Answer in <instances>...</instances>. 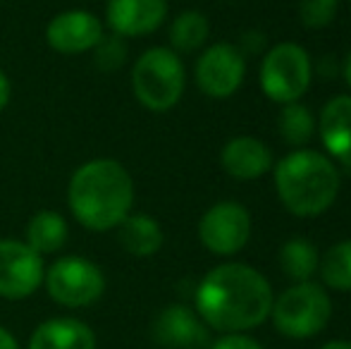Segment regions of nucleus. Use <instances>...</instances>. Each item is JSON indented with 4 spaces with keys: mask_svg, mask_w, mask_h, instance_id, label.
I'll return each mask as SVG.
<instances>
[{
    "mask_svg": "<svg viewBox=\"0 0 351 349\" xmlns=\"http://www.w3.org/2000/svg\"><path fill=\"white\" fill-rule=\"evenodd\" d=\"M184 62L172 48H148L132 67V91L136 101L151 112H165L175 108L184 93Z\"/></svg>",
    "mask_w": 351,
    "mask_h": 349,
    "instance_id": "obj_4",
    "label": "nucleus"
},
{
    "mask_svg": "<svg viewBox=\"0 0 351 349\" xmlns=\"http://www.w3.org/2000/svg\"><path fill=\"white\" fill-rule=\"evenodd\" d=\"M313 67L306 48L299 43H280L270 48L261 65V88L275 103H296L311 86Z\"/></svg>",
    "mask_w": 351,
    "mask_h": 349,
    "instance_id": "obj_6",
    "label": "nucleus"
},
{
    "mask_svg": "<svg viewBox=\"0 0 351 349\" xmlns=\"http://www.w3.org/2000/svg\"><path fill=\"white\" fill-rule=\"evenodd\" d=\"M117 242L132 256H153V254L160 252L162 242H165V234L162 228L156 218L146 213H130L120 225H117Z\"/></svg>",
    "mask_w": 351,
    "mask_h": 349,
    "instance_id": "obj_17",
    "label": "nucleus"
},
{
    "mask_svg": "<svg viewBox=\"0 0 351 349\" xmlns=\"http://www.w3.org/2000/svg\"><path fill=\"white\" fill-rule=\"evenodd\" d=\"M318 132L328 154L344 168H351V96H337L325 103Z\"/></svg>",
    "mask_w": 351,
    "mask_h": 349,
    "instance_id": "obj_15",
    "label": "nucleus"
},
{
    "mask_svg": "<svg viewBox=\"0 0 351 349\" xmlns=\"http://www.w3.org/2000/svg\"><path fill=\"white\" fill-rule=\"evenodd\" d=\"M93 62L101 67L103 72H112L120 70L127 60V43L122 36L110 34V36H103L101 43L93 48Z\"/></svg>",
    "mask_w": 351,
    "mask_h": 349,
    "instance_id": "obj_23",
    "label": "nucleus"
},
{
    "mask_svg": "<svg viewBox=\"0 0 351 349\" xmlns=\"http://www.w3.org/2000/svg\"><path fill=\"white\" fill-rule=\"evenodd\" d=\"M103 22L88 10H65L58 12L46 27V41L56 53L79 56L91 53L101 43Z\"/></svg>",
    "mask_w": 351,
    "mask_h": 349,
    "instance_id": "obj_11",
    "label": "nucleus"
},
{
    "mask_svg": "<svg viewBox=\"0 0 351 349\" xmlns=\"http://www.w3.org/2000/svg\"><path fill=\"white\" fill-rule=\"evenodd\" d=\"M323 282L337 292H351V239L337 242L318 263Z\"/></svg>",
    "mask_w": 351,
    "mask_h": 349,
    "instance_id": "obj_21",
    "label": "nucleus"
},
{
    "mask_svg": "<svg viewBox=\"0 0 351 349\" xmlns=\"http://www.w3.org/2000/svg\"><path fill=\"white\" fill-rule=\"evenodd\" d=\"M318 252H315L313 242L304 237L289 239L280 249V265L287 278L294 282H308L311 275L318 270Z\"/></svg>",
    "mask_w": 351,
    "mask_h": 349,
    "instance_id": "obj_20",
    "label": "nucleus"
},
{
    "mask_svg": "<svg viewBox=\"0 0 351 349\" xmlns=\"http://www.w3.org/2000/svg\"><path fill=\"white\" fill-rule=\"evenodd\" d=\"M332 302L328 292L315 282H296L280 294L270 309L275 328L291 340H308L328 326Z\"/></svg>",
    "mask_w": 351,
    "mask_h": 349,
    "instance_id": "obj_5",
    "label": "nucleus"
},
{
    "mask_svg": "<svg viewBox=\"0 0 351 349\" xmlns=\"http://www.w3.org/2000/svg\"><path fill=\"white\" fill-rule=\"evenodd\" d=\"M196 84L210 98H230L239 91L246 75L244 53L232 43H215L196 60Z\"/></svg>",
    "mask_w": 351,
    "mask_h": 349,
    "instance_id": "obj_10",
    "label": "nucleus"
},
{
    "mask_svg": "<svg viewBox=\"0 0 351 349\" xmlns=\"http://www.w3.org/2000/svg\"><path fill=\"white\" fill-rule=\"evenodd\" d=\"M275 186L289 213L315 218L337 199L339 170L325 154L299 149L275 165Z\"/></svg>",
    "mask_w": 351,
    "mask_h": 349,
    "instance_id": "obj_3",
    "label": "nucleus"
},
{
    "mask_svg": "<svg viewBox=\"0 0 351 349\" xmlns=\"http://www.w3.org/2000/svg\"><path fill=\"white\" fill-rule=\"evenodd\" d=\"M167 17V0H108L106 22L122 38L148 36Z\"/></svg>",
    "mask_w": 351,
    "mask_h": 349,
    "instance_id": "obj_13",
    "label": "nucleus"
},
{
    "mask_svg": "<svg viewBox=\"0 0 351 349\" xmlns=\"http://www.w3.org/2000/svg\"><path fill=\"white\" fill-rule=\"evenodd\" d=\"M67 206L88 232H110L134 208V180L115 158L86 160L70 177Z\"/></svg>",
    "mask_w": 351,
    "mask_h": 349,
    "instance_id": "obj_2",
    "label": "nucleus"
},
{
    "mask_svg": "<svg viewBox=\"0 0 351 349\" xmlns=\"http://www.w3.org/2000/svg\"><path fill=\"white\" fill-rule=\"evenodd\" d=\"M344 80H347V84L351 86V51H349L347 60H344Z\"/></svg>",
    "mask_w": 351,
    "mask_h": 349,
    "instance_id": "obj_30",
    "label": "nucleus"
},
{
    "mask_svg": "<svg viewBox=\"0 0 351 349\" xmlns=\"http://www.w3.org/2000/svg\"><path fill=\"white\" fill-rule=\"evenodd\" d=\"M280 132L285 136V141L289 146H304L306 141L313 139L315 132V117L311 112V108H306L304 103H287L285 110L280 112Z\"/></svg>",
    "mask_w": 351,
    "mask_h": 349,
    "instance_id": "obj_22",
    "label": "nucleus"
},
{
    "mask_svg": "<svg viewBox=\"0 0 351 349\" xmlns=\"http://www.w3.org/2000/svg\"><path fill=\"white\" fill-rule=\"evenodd\" d=\"M46 265L22 239H0V297L17 302L27 299L43 285Z\"/></svg>",
    "mask_w": 351,
    "mask_h": 349,
    "instance_id": "obj_9",
    "label": "nucleus"
},
{
    "mask_svg": "<svg viewBox=\"0 0 351 349\" xmlns=\"http://www.w3.org/2000/svg\"><path fill=\"white\" fill-rule=\"evenodd\" d=\"M29 349H96V333L79 318H48L32 333Z\"/></svg>",
    "mask_w": 351,
    "mask_h": 349,
    "instance_id": "obj_16",
    "label": "nucleus"
},
{
    "mask_svg": "<svg viewBox=\"0 0 351 349\" xmlns=\"http://www.w3.org/2000/svg\"><path fill=\"white\" fill-rule=\"evenodd\" d=\"M220 163L234 180H258L273 168V154L256 136H234L222 149Z\"/></svg>",
    "mask_w": 351,
    "mask_h": 349,
    "instance_id": "obj_14",
    "label": "nucleus"
},
{
    "mask_svg": "<svg viewBox=\"0 0 351 349\" xmlns=\"http://www.w3.org/2000/svg\"><path fill=\"white\" fill-rule=\"evenodd\" d=\"M339 0H299V19L308 29H323L335 19Z\"/></svg>",
    "mask_w": 351,
    "mask_h": 349,
    "instance_id": "obj_24",
    "label": "nucleus"
},
{
    "mask_svg": "<svg viewBox=\"0 0 351 349\" xmlns=\"http://www.w3.org/2000/svg\"><path fill=\"white\" fill-rule=\"evenodd\" d=\"M10 98H12V84H10L8 75H5L3 70H0V112L8 108Z\"/></svg>",
    "mask_w": 351,
    "mask_h": 349,
    "instance_id": "obj_26",
    "label": "nucleus"
},
{
    "mask_svg": "<svg viewBox=\"0 0 351 349\" xmlns=\"http://www.w3.org/2000/svg\"><path fill=\"white\" fill-rule=\"evenodd\" d=\"M208 17L199 10H184L170 24V43L175 53H194L208 41Z\"/></svg>",
    "mask_w": 351,
    "mask_h": 349,
    "instance_id": "obj_19",
    "label": "nucleus"
},
{
    "mask_svg": "<svg viewBox=\"0 0 351 349\" xmlns=\"http://www.w3.org/2000/svg\"><path fill=\"white\" fill-rule=\"evenodd\" d=\"M24 237H27L24 242L38 256H46V254H58L65 247L67 237H70V228H67V220L58 210L43 208L32 215V220L27 223V234Z\"/></svg>",
    "mask_w": 351,
    "mask_h": 349,
    "instance_id": "obj_18",
    "label": "nucleus"
},
{
    "mask_svg": "<svg viewBox=\"0 0 351 349\" xmlns=\"http://www.w3.org/2000/svg\"><path fill=\"white\" fill-rule=\"evenodd\" d=\"M196 313L213 330L244 333L261 326L273 309V287L246 263H222L196 287Z\"/></svg>",
    "mask_w": 351,
    "mask_h": 349,
    "instance_id": "obj_1",
    "label": "nucleus"
},
{
    "mask_svg": "<svg viewBox=\"0 0 351 349\" xmlns=\"http://www.w3.org/2000/svg\"><path fill=\"white\" fill-rule=\"evenodd\" d=\"M210 349H263L254 337L241 335V333H227L220 340H215L210 345Z\"/></svg>",
    "mask_w": 351,
    "mask_h": 349,
    "instance_id": "obj_25",
    "label": "nucleus"
},
{
    "mask_svg": "<svg viewBox=\"0 0 351 349\" xmlns=\"http://www.w3.org/2000/svg\"><path fill=\"white\" fill-rule=\"evenodd\" d=\"M251 237V215L237 201H220L210 206L199 220V239L215 256H232L241 252Z\"/></svg>",
    "mask_w": 351,
    "mask_h": 349,
    "instance_id": "obj_8",
    "label": "nucleus"
},
{
    "mask_svg": "<svg viewBox=\"0 0 351 349\" xmlns=\"http://www.w3.org/2000/svg\"><path fill=\"white\" fill-rule=\"evenodd\" d=\"M323 349H351V342L347 340H332L328 345H323Z\"/></svg>",
    "mask_w": 351,
    "mask_h": 349,
    "instance_id": "obj_29",
    "label": "nucleus"
},
{
    "mask_svg": "<svg viewBox=\"0 0 351 349\" xmlns=\"http://www.w3.org/2000/svg\"><path fill=\"white\" fill-rule=\"evenodd\" d=\"M51 299L67 309H84L96 304L106 292V275L84 256L58 258L43 275Z\"/></svg>",
    "mask_w": 351,
    "mask_h": 349,
    "instance_id": "obj_7",
    "label": "nucleus"
},
{
    "mask_svg": "<svg viewBox=\"0 0 351 349\" xmlns=\"http://www.w3.org/2000/svg\"><path fill=\"white\" fill-rule=\"evenodd\" d=\"M0 349H19L17 340L8 328H0Z\"/></svg>",
    "mask_w": 351,
    "mask_h": 349,
    "instance_id": "obj_28",
    "label": "nucleus"
},
{
    "mask_svg": "<svg viewBox=\"0 0 351 349\" xmlns=\"http://www.w3.org/2000/svg\"><path fill=\"white\" fill-rule=\"evenodd\" d=\"M153 340L162 349H208L210 333L199 313L184 304H172L153 321Z\"/></svg>",
    "mask_w": 351,
    "mask_h": 349,
    "instance_id": "obj_12",
    "label": "nucleus"
},
{
    "mask_svg": "<svg viewBox=\"0 0 351 349\" xmlns=\"http://www.w3.org/2000/svg\"><path fill=\"white\" fill-rule=\"evenodd\" d=\"M244 43H249V46L239 48L241 53H256L258 48H263L265 36H263V34H258V32H251V34H246V36H244Z\"/></svg>",
    "mask_w": 351,
    "mask_h": 349,
    "instance_id": "obj_27",
    "label": "nucleus"
}]
</instances>
